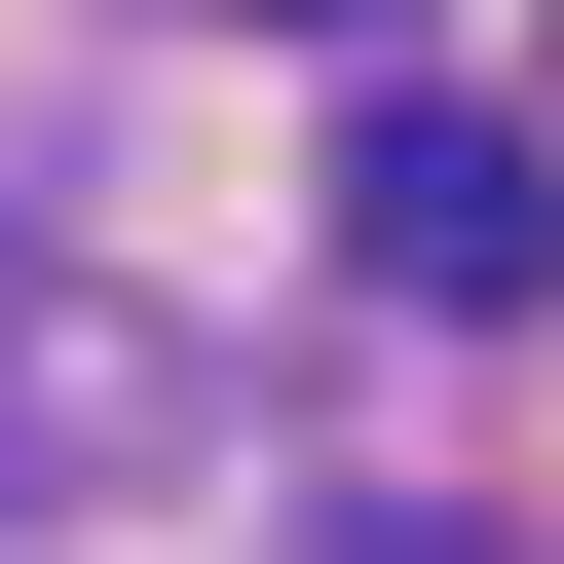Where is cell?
<instances>
[{
	"mask_svg": "<svg viewBox=\"0 0 564 564\" xmlns=\"http://www.w3.org/2000/svg\"><path fill=\"white\" fill-rule=\"evenodd\" d=\"M339 263H377L414 339H527V302H564V151H527V113H377V151H339Z\"/></svg>",
	"mask_w": 564,
	"mask_h": 564,
	"instance_id": "6da1fadb",
	"label": "cell"
},
{
	"mask_svg": "<svg viewBox=\"0 0 564 564\" xmlns=\"http://www.w3.org/2000/svg\"><path fill=\"white\" fill-rule=\"evenodd\" d=\"M339 39H377V0H339Z\"/></svg>",
	"mask_w": 564,
	"mask_h": 564,
	"instance_id": "3957f363",
	"label": "cell"
},
{
	"mask_svg": "<svg viewBox=\"0 0 564 564\" xmlns=\"http://www.w3.org/2000/svg\"><path fill=\"white\" fill-rule=\"evenodd\" d=\"M302 564H452V527H414V489H339V527H302Z\"/></svg>",
	"mask_w": 564,
	"mask_h": 564,
	"instance_id": "7a4b0ae2",
	"label": "cell"
}]
</instances>
